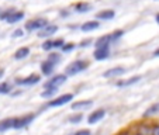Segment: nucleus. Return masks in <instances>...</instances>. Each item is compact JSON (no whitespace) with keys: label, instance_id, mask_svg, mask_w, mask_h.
Instances as JSON below:
<instances>
[{"label":"nucleus","instance_id":"1","mask_svg":"<svg viewBox=\"0 0 159 135\" xmlns=\"http://www.w3.org/2000/svg\"><path fill=\"white\" fill-rule=\"evenodd\" d=\"M87 66H89V62H87V61L76 59V61H73V62H70L69 65L65 68V75L66 76H75V75H78V73L86 70Z\"/></svg>","mask_w":159,"mask_h":135},{"label":"nucleus","instance_id":"2","mask_svg":"<svg viewBox=\"0 0 159 135\" xmlns=\"http://www.w3.org/2000/svg\"><path fill=\"white\" fill-rule=\"evenodd\" d=\"M48 20L47 18H34V20H28L27 23H25L24 25V30L25 31H30V33H33V31H39L42 30V28L45 27V25H48Z\"/></svg>","mask_w":159,"mask_h":135},{"label":"nucleus","instance_id":"3","mask_svg":"<svg viewBox=\"0 0 159 135\" xmlns=\"http://www.w3.org/2000/svg\"><path fill=\"white\" fill-rule=\"evenodd\" d=\"M72 100H73L72 93H65V94H61V96L52 99L51 101H48L47 103V107H61V106L68 104V103L72 101Z\"/></svg>","mask_w":159,"mask_h":135},{"label":"nucleus","instance_id":"4","mask_svg":"<svg viewBox=\"0 0 159 135\" xmlns=\"http://www.w3.org/2000/svg\"><path fill=\"white\" fill-rule=\"evenodd\" d=\"M66 79H68V76L65 73H58V75L52 76L51 79H48V80L45 82L44 89H48V87H58L59 89V86H62L65 83Z\"/></svg>","mask_w":159,"mask_h":135},{"label":"nucleus","instance_id":"5","mask_svg":"<svg viewBox=\"0 0 159 135\" xmlns=\"http://www.w3.org/2000/svg\"><path fill=\"white\" fill-rule=\"evenodd\" d=\"M39 80H41V76L37 75V73H31L27 78H17L14 80V83L18 84V86H34V84H37Z\"/></svg>","mask_w":159,"mask_h":135},{"label":"nucleus","instance_id":"6","mask_svg":"<svg viewBox=\"0 0 159 135\" xmlns=\"http://www.w3.org/2000/svg\"><path fill=\"white\" fill-rule=\"evenodd\" d=\"M34 118H35V114H34V113L25 114V115H23V117H17L16 118V121H14V128L16 129L25 128V127H28L31 123H33Z\"/></svg>","mask_w":159,"mask_h":135},{"label":"nucleus","instance_id":"7","mask_svg":"<svg viewBox=\"0 0 159 135\" xmlns=\"http://www.w3.org/2000/svg\"><path fill=\"white\" fill-rule=\"evenodd\" d=\"M110 56V45H104V47H99L94 49L93 58L96 61H106Z\"/></svg>","mask_w":159,"mask_h":135},{"label":"nucleus","instance_id":"8","mask_svg":"<svg viewBox=\"0 0 159 135\" xmlns=\"http://www.w3.org/2000/svg\"><path fill=\"white\" fill-rule=\"evenodd\" d=\"M57 31H58V25L48 24V25H45L42 30L38 31V37L39 38H51L54 34H57Z\"/></svg>","mask_w":159,"mask_h":135},{"label":"nucleus","instance_id":"9","mask_svg":"<svg viewBox=\"0 0 159 135\" xmlns=\"http://www.w3.org/2000/svg\"><path fill=\"white\" fill-rule=\"evenodd\" d=\"M106 115V111L103 110V108H100V110H94L93 113H90L89 117H87V123L92 125V124H97L99 121H102L103 118H104Z\"/></svg>","mask_w":159,"mask_h":135},{"label":"nucleus","instance_id":"10","mask_svg":"<svg viewBox=\"0 0 159 135\" xmlns=\"http://www.w3.org/2000/svg\"><path fill=\"white\" fill-rule=\"evenodd\" d=\"M100 27V23L99 20H90V21H86L83 24L80 25V31L83 33H90V31H94Z\"/></svg>","mask_w":159,"mask_h":135},{"label":"nucleus","instance_id":"11","mask_svg":"<svg viewBox=\"0 0 159 135\" xmlns=\"http://www.w3.org/2000/svg\"><path fill=\"white\" fill-rule=\"evenodd\" d=\"M55 66L57 65H54L52 62H49V61L45 59L44 62L41 63V73L44 76H51L52 73L55 72Z\"/></svg>","mask_w":159,"mask_h":135},{"label":"nucleus","instance_id":"12","mask_svg":"<svg viewBox=\"0 0 159 135\" xmlns=\"http://www.w3.org/2000/svg\"><path fill=\"white\" fill-rule=\"evenodd\" d=\"M124 73H125V69H124V68H121V66H117V68H111V69L106 70L103 76H104V78H107V79H110V78H118V76L124 75Z\"/></svg>","mask_w":159,"mask_h":135},{"label":"nucleus","instance_id":"13","mask_svg":"<svg viewBox=\"0 0 159 135\" xmlns=\"http://www.w3.org/2000/svg\"><path fill=\"white\" fill-rule=\"evenodd\" d=\"M116 17V11L114 10H102V11H99L96 14V18L97 20H103V21H107V20H113V18Z\"/></svg>","mask_w":159,"mask_h":135},{"label":"nucleus","instance_id":"14","mask_svg":"<svg viewBox=\"0 0 159 135\" xmlns=\"http://www.w3.org/2000/svg\"><path fill=\"white\" fill-rule=\"evenodd\" d=\"M92 104H93V101L92 100H82V101H75V103H72V110H79V111H82V110H87V108H90L92 107Z\"/></svg>","mask_w":159,"mask_h":135},{"label":"nucleus","instance_id":"15","mask_svg":"<svg viewBox=\"0 0 159 135\" xmlns=\"http://www.w3.org/2000/svg\"><path fill=\"white\" fill-rule=\"evenodd\" d=\"M113 41V37H111V34H106V35H102L99 37V38L94 41V47L96 48H99V47H104V45H110Z\"/></svg>","mask_w":159,"mask_h":135},{"label":"nucleus","instance_id":"16","mask_svg":"<svg viewBox=\"0 0 159 135\" xmlns=\"http://www.w3.org/2000/svg\"><path fill=\"white\" fill-rule=\"evenodd\" d=\"M23 18H24V11L13 10V13L9 16V18L6 20V23H9V24H16V23H18V21L23 20Z\"/></svg>","mask_w":159,"mask_h":135},{"label":"nucleus","instance_id":"17","mask_svg":"<svg viewBox=\"0 0 159 135\" xmlns=\"http://www.w3.org/2000/svg\"><path fill=\"white\" fill-rule=\"evenodd\" d=\"M152 127L153 125H151V124H148V123H139L138 125H137L135 131L141 132L142 135H152Z\"/></svg>","mask_w":159,"mask_h":135},{"label":"nucleus","instance_id":"18","mask_svg":"<svg viewBox=\"0 0 159 135\" xmlns=\"http://www.w3.org/2000/svg\"><path fill=\"white\" fill-rule=\"evenodd\" d=\"M73 9H75L76 13H80V14H83V13L90 11V10H92V6H90L89 3H86V2H79V3L73 4Z\"/></svg>","mask_w":159,"mask_h":135},{"label":"nucleus","instance_id":"19","mask_svg":"<svg viewBox=\"0 0 159 135\" xmlns=\"http://www.w3.org/2000/svg\"><path fill=\"white\" fill-rule=\"evenodd\" d=\"M28 55H30V48H28V47H20V48L14 52V59H17V61L25 59Z\"/></svg>","mask_w":159,"mask_h":135},{"label":"nucleus","instance_id":"20","mask_svg":"<svg viewBox=\"0 0 159 135\" xmlns=\"http://www.w3.org/2000/svg\"><path fill=\"white\" fill-rule=\"evenodd\" d=\"M141 76H132V78H129L128 80H120V82H117V86L118 87H128V86H132V84H135V83H138L139 80H141Z\"/></svg>","mask_w":159,"mask_h":135},{"label":"nucleus","instance_id":"21","mask_svg":"<svg viewBox=\"0 0 159 135\" xmlns=\"http://www.w3.org/2000/svg\"><path fill=\"white\" fill-rule=\"evenodd\" d=\"M14 121L16 118H4L0 121V132H4L10 128H14Z\"/></svg>","mask_w":159,"mask_h":135},{"label":"nucleus","instance_id":"22","mask_svg":"<svg viewBox=\"0 0 159 135\" xmlns=\"http://www.w3.org/2000/svg\"><path fill=\"white\" fill-rule=\"evenodd\" d=\"M158 114H159V103H155V104H152L147 111H145L144 118H151V117L158 115Z\"/></svg>","mask_w":159,"mask_h":135},{"label":"nucleus","instance_id":"23","mask_svg":"<svg viewBox=\"0 0 159 135\" xmlns=\"http://www.w3.org/2000/svg\"><path fill=\"white\" fill-rule=\"evenodd\" d=\"M58 93V87H48V89H44V92L41 93V97L44 99H51L55 94Z\"/></svg>","mask_w":159,"mask_h":135},{"label":"nucleus","instance_id":"24","mask_svg":"<svg viewBox=\"0 0 159 135\" xmlns=\"http://www.w3.org/2000/svg\"><path fill=\"white\" fill-rule=\"evenodd\" d=\"M11 90H13L11 83H9V82H2L0 83V94H9Z\"/></svg>","mask_w":159,"mask_h":135},{"label":"nucleus","instance_id":"25","mask_svg":"<svg viewBox=\"0 0 159 135\" xmlns=\"http://www.w3.org/2000/svg\"><path fill=\"white\" fill-rule=\"evenodd\" d=\"M61 54H58V52H51V54L47 56V61H49V62H52L54 65H58V63L61 62Z\"/></svg>","mask_w":159,"mask_h":135},{"label":"nucleus","instance_id":"26","mask_svg":"<svg viewBox=\"0 0 159 135\" xmlns=\"http://www.w3.org/2000/svg\"><path fill=\"white\" fill-rule=\"evenodd\" d=\"M82 120H83V114H82V113H76V114H72L69 118H68V121H69L70 124H79Z\"/></svg>","mask_w":159,"mask_h":135},{"label":"nucleus","instance_id":"27","mask_svg":"<svg viewBox=\"0 0 159 135\" xmlns=\"http://www.w3.org/2000/svg\"><path fill=\"white\" fill-rule=\"evenodd\" d=\"M41 48L44 51H51L54 49V39H45V42L41 45Z\"/></svg>","mask_w":159,"mask_h":135},{"label":"nucleus","instance_id":"28","mask_svg":"<svg viewBox=\"0 0 159 135\" xmlns=\"http://www.w3.org/2000/svg\"><path fill=\"white\" fill-rule=\"evenodd\" d=\"M75 48H76V45L73 44V42H65V45H63L61 49H62V52L68 54V52H72Z\"/></svg>","mask_w":159,"mask_h":135},{"label":"nucleus","instance_id":"29","mask_svg":"<svg viewBox=\"0 0 159 135\" xmlns=\"http://www.w3.org/2000/svg\"><path fill=\"white\" fill-rule=\"evenodd\" d=\"M92 44H93V39H92V38L82 39V41L79 42V48H87V47H90Z\"/></svg>","mask_w":159,"mask_h":135},{"label":"nucleus","instance_id":"30","mask_svg":"<svg viewBox=\"0 0 159 135\" xmlns=\"http://www.w3.org/2000/svg\"><path fill=\"white\" fill-rule=\"evenodd\" d=\"M63 45H65V39H63V38L54 39V49H61Z\"/></svg>","mask_w":159,"mask_h":135},{"label":"nucleus","instance_id":"31","mask_svg":"<svg viewBox=\"0 0 159 135\" xmlns=\"http://www.w3.org/2000/svg\"><path fill=\"white\" fill-rule=\"evenodd\" d=\"M123 35H124V31H123V30H116L114 33H111V37H113V41H117V39H120Z\"/></svg>","mask_w":159,"mask_h":135},{"label":"nucleus","instance_id":"32","mask_svg":"<svg viewBox=\"0 0 159 135\" xmlns=\"http://www.w3.org/2000/svg\"><path fill=\"white\" fill-rule=\"evenodd\" d=\"M13 10L14 9H9V10H6V11H3V13H0V20H3V21H6L7 18H9V16L13 13Z\"/></svg>","mask_w":159,"mask_h":135},{"label":"nucleus","instance_id":"33","mask_svg":"<svg viewBox=\"0 0 159 135\" xmlns=\"http://www.w3.org/2000/svg\"><path fill=\"white\" fill-rule=\"evenodd\" d=\"M11 35L14 37V38H20V37L24 35V30H23V28H17V30H16L14 33L11 34Z\"/></svg>","mask_w":159,"mask_h":135},{"label":"nucleus","instance_id":"34","mask_svg":"<svg viewBox=\"0 0 159 135\" xmlns=\"http://www.w3.org/2000/svg\"><path fill=\"white\" fill-rule=\"evenodd\" d=\"M75 135H92V132L89 129H79L78 132H75Z\"/></svg>","mask_w":159,"mask_h":135},{"label":"nucleus","instance_id":"35","mask_svg":"<svg viewBox=\"0 0 159 135\" xmlns=\"http://www.w3.org/2000/svg\"><path fill=\"white\" fill-rule=\"evenodd\" d=\"M152 135H159V124H153V127H152Z\"/></svg>","mask_w":159,"mask_h":135},{"label":"nucleus","instance_id":"36","mask_svg":"<svg viewBox=\"0 0 159 135\" xmlns=\"http://www.w3.org/2000/svg\"><path fill=\"white\" fill-rule=\"evenodd\" d=\"M117 135H131V132L129 131H123V132H120V134H117Z\"/></svg>","mask_w":159,"mask_h":135},{"label":"nucleus","instance_id":"37","mask_svg":"<svg viewBox=\"0 0 159 135\" xmlns=\"http://www.w3.org/2000/svg\"><path fill=\"white\" fill-rule=\"evenodd\" d=\"M153 56H156V58L159 56V48H158V49H155V52H153Z\"/></svg>","mask_w":159,"mask_h":135},{"label":"nucleus","instance_id":"38","mask_svg":"<svg viewBox=\"0 0 159 135\" xmlns=\"http://www.w3.org/2000/svg\"><path fill=\"white\" fill-rule=\"evenodd\" d=\"M4 76V69H2V68H0V79L3 78Z\"/></svg>","mask_w":159,"mask_h":135},{"label":"nucleus","instance_id":"39","mask_svg":"<svg viewBox=\"0 0 159 135\" xmlns=\"http://www.w3.org/2000/svg\"><path fill=\"white\" fill-rule=\"evenodd\" d=\"M155 21H156V23H158V25H159V13L155 16Z\"/></svg>","mask_w":159,"mask_h":135},{"label":"nucleus","instance_id":"40","mask_svg":"<svg viewBox=\"0 0 159 135\" xmlns=\"http://www.w3.org/2000/svg\"><path fill=\"white\" fill-rule=\"evenodd\" d=\"M131 135H142V134H141V132H137V131H135V132H131Z\"/></svg>","mask_w":159,"mask_h":135},{"label":"nucleus","instance_id":"41","mask_svg":"<svg viewBox=\"0 0 159 135\" xmlns=\"http://www.w3.org/2000/svg\"><path fill=\"white\" fill-rule=\"evenodd\" d=\"M155 2H159V0H155Z\"/></svg>","mask_w":159,"mask_h":135}]
</instances>
